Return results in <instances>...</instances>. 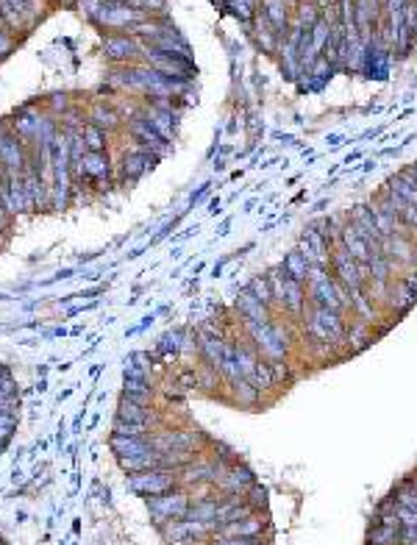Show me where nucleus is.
<instances>
[{"label": "nucleus", "mask_w": 417, "mask_h": 545, "mask_svg": "<svg viewBox=\"0 0 417 545\" xmlns=\"http://www.w3.org/2000/svg\"><path fill=\"white\" fill-rule=\"evenodd\" d=\"M368 268H370V281H378V284H389V281H392L395 265H392L384 253H373L370 262H368Z\"/></svg>", "instance_id": "c9c22d12"}, {"label": "nucleus", "mask_w": 417, "mask_h": 545, "mask_svg": "<svg viewBox=\"0 0 417 545\" xmlns=\"http://www.w3.org/2000/svg\"><path fill=\"white\" fill-rule=\"evenodd\" d=\"M153 434V431H150ZM150 434H142V437H120V434H111L109 440V448L117 459H126V456H139L145 451H153L150 445Z\"/></svg>", "instance_id": "393cba45"}, {"label": "nucleus", "mask_w": 417, "mask_h": 545, "mask_svg": "<svg viewBox=\"0 0 417 545\" xmlns=\"http://www.w3.org/2000/svg\"><path fill=\"white\" fill-rule=\"evenodd\" d=\"M176 487H181L179 484V470H167V467H150V470L128 476V490L142 496V498L164 496V493H170Z\"/></svg>", "instance_id": "39448f33"}, {"label": "nucleus", "mask_w": 417, "mask_h": 545, "mask_svg": "<svg viewBox=\"0 0 417 545\" xmlns=\"http://www.w3.org/2000/svg\"><path fill=\"white\" fill-rule=\"evenodd\" d=\"M248 289L265 304V306H270L273 312H276V298H273V287H270V278H267V272H262V275H253L250 281H248Z\"/></svg>", "instance_id": "f704fd0d"}, {"label": "nucleus", "mask_w": 417, "mask_h": 545, "mask_svg": "<svg viewBox=\"0 0 417 545\" xmlns=\"http://www.w3.org/2000/svg\"><path fill=\"white\" fill-rule=\"evenodd\" d=\"M217 512H220V498H200L189 503L186 520H200V523H214L217 526Z\"/></svg>", "instance_id": "2f4dec72"}, {"label": "nucleus", "mask_w": 417, "mask_h": 545, "mask_svg": "<svg viewBox=\"0 0 417 545\" xmlns=\"http://www.w3.org/2000/svg\"><path fill=\"white\" fill-rule=\"evenodd\" d=\"M229 387V401H234L236 407H256L262 401V393L256 390V384L250 378H234V381H226Z\"/></svg>", "instance_id": "a878e982"}, {"label": "nucleus", "mask_w": 417, "mask_h": 545, "mask_svg": "<svg viewBox=\"0 0 417 545\" xmlns=\"http://www.w3.org/2000/svg\"><path fill=\"white\" fill-rule=\"evenodd\" d=\"M147 503V515L153 520V526L164 529L167 523L173 520H184L186 512H189V503H192V496L186 487H176L164 496H153V498H145Z\"/></svg>", "instance_id": "7ed1b4c3"}, {"label": "nucleus", "mask_w": 417, "mask_h": 545, "mask_svg": "<svg viewBox=\"0 0 417 545\" xmlns=\"http://www.w3.org/2000/svg\"><path fill=\"white\" fill-rule=\"evenodd\" d=\"M61 3H64V6H70V3H75V0H61Z\"/></svg>", "instance_id": "bf43d9fd"}, {"label": "nucleus", "mask_w": 417, "mask_h": 545, "mask_svg": "<svg viewBox=\"0 0 417 545\" xmlns=\"http://www.w3.org/2000/svg\"><path fill=\"white\" fill-rule=\"evenodd\" d=\"M262 14L273 25V31L278 37H284L289 31V3L286 0H265L262 3Z\"/></svg>", "instance_id": "bb28decb"}, {"label": "nucleus", "mask_w": 417, "mask_h": 545, "mask_svg": "<svg viewBox=\"0 0 417 545\" xmlns=\"http://www.w3.org/2000/svg\"><path fill=\"white\" fill-rule=\"evenodd\" d=\"M0 398H20V390H17L14 378H11V373L0 381Z\"/></svg>", "instance_id": "de8ad7c7"}, {"label": "nucleus", "mask_w": 417, "mask_h": 545, "mask_svg": "<svg viewBox=\"0 0 417 545\" xmlns=\"http://www.w3.org/2000/svg\"><path fill=\"white\" fill-rule=\"evenodd\" d=\"M348 223L356 228V234L370 245L373 253H381V234H378V226H375L370 203H356L348 212Z\"/></svg>", "instance_id": "f8f14e48"}, {"label": "nucleus", "mask_w": 417, "mask_h": 545, "mask_svg": "<svg viewBox=\"0 0 417 545\" xmlns=\"http://www.w3.org/2000/svg\"><path fill=\"white\" fill-rule=\"evenodd\" d=\"M362 159V150H353V153H348L345 159H342V164H353V162H359Z\"/></svg>", "instance_id": "5fc2aeb1"}, {"label": "nucleus", "mask_w": 417, "mask_h": 545, "mask_svg": "<svg viewBox=\"0 0 417 545\" xmlns=\"http://www.w3.org/2000/svg\"><path fill=\"white\" fill-rule=\"evenodd\" d=\"M231 231V220H223V226H220V231H217V236H226Z\"/></svg>", "instance_id": "4d7b16f0"}, {"label": "nucleus", "mask_w": 417, "mask_h": 545, "mask_svg": "<svg viewBox=\"0 0 417 545\" xmlns=\"http://www.w3.org/2000/svg\"><path fill=\"white\" fill-rule=\"evenodd\" d=\"M234 304H236V315L242 318V323H267V320H273V309L265 306L248 287L239 289Z\"/></svg>", "instance_id": "dca6fc26"}, {"label": "nucleus", "mask_w": 417, "mask_h": 545, "mask_svg": "<svg viewBox=\"0 0 417 545\" xmlns=\"http://www.w3.org/2000/svg\"><path fill=\"white\" fill-rule=\"evenodd\" d=\"M415 301L417 295L404 284V278H392L389 281V292H387V304H384V309L389 315H406L415 306Z\"/></svg>", "instance_id": "4be33fe9"}, {"label": "nucleus", "mask_w": 417, "mask_h": 545, "mask_svg": "<svg viewBox=\"0 0 417 545\" xmlns=\"http://www.w3.org/2000/svg\"><path fill=\"white\" fill-rule=\"evenodd\" d=\"M212 545H267V540H259V537H217V540H212Z\"/></svg>", "instance_id": "49530a36"}, {"label": "nucleus", "mask_w": 417, "mask_h": 545, "mask_svg": "<svg viewBox=\"0 0 417 545\" xmlns=\"http://www.w3.org/2000/svg\"><path fill=\"white\" fill-rule=\"evenodd\" d=\"M245 501L253 506V512H262V509L267 506V487H265V484H259V481H256V484H250V487H248V493H245Z\"/></svg>", "instance_id": "c03bdc74"}, {"label": "nucleus", "mask_w": 417, "mask_h": 545, "mask_svg": "<svg viewBox=\"0 0 417 545\" xmlns=\"http://www.w3.org/2000/svg\"><path fill=\"white\" fill-rule=\"evenodd\" d=\"M223 268H226V259H220V262L212 268V275H214V278H217V275H223Z\"/></svg>", "instance_id": "6e6d98bb"}, {"label": "nucleus", "mask_w": 417, "mask_h": 545, "mask_svg": "<svg viewBox=\"0 0 417 545\" xmlns=\"http://www.w3.org/2000/svg\"><path fill=\"white\" fill-rule=\"evenodd\" d=\"M11 50H14V40L6 31H0V59H6Z\"/></svg>", "instance_id": "09e8293b"}, {"label": "nucleus", "mask_w": 417, "mask_h": 545, "mask_svg": "<svg viewBox=\"0 0 417 545\" xmlns=\"http://www.w3.org/2000/svg\"><path fill=\"white\" fill-rule=\"evenodd\" d=\"M406 3H409V0H384V11H387V14H395V11H401Z\"/></svg>", "instance_id": "3c124183"}, {"label": "nucleus", "mask_w": 417, "mask_h": 545, "mask_svg": "<svg viewBox=\"0 0 417 545\" xmlns=\"http://www.w3.org/2000/svg\"><path fill=\"white\" fill-rule=\"evenodd\" d=\"M145 20V11L131 6V3H123V0H106L100 14H97V25H106V28H131Z\"/></svg>", "instance_id": "1a4fd4ad"}, {"label": "nucleus", "mask_w": 417, "mask_h": 545, "mask_svg": "<svg viewBox=\"0 0 417 545\" xmlns=\"http://www.w3.org/2000/svg\"><path fill=\"white\" fill-rule=\"evenodd\" d=\"M195 378H198V384L203 387V390H214L217 387V381L223 378L214 367H209V364H200V367H195Z\"/></svg>", "instance_id": "37998d69"}, {"label": "nucleus", "mask_w": 417, "mask_h": 545, "mask_svg": "<svg viewBox=\"0 0 417 545\" xmlns=\"http://www.w3.org/2000/svg\"><path fill=\"white\" fill-rule=\"evenodd\" d=\"M298 251L309 259L312 268H328V270H331V253H334V248H331V239H328V223H325V217L303 231V236H301V242H298Z\"/></svg>", "instance_id": "0eeeda50"}, {"label": "nucleus", "mask_w": 417, "mask_h": 545, "mask_svg": "<svg viewBox=\"0 0 417 545\" xmlns=\"http://www.w3.org/2000/svg\"><path fill=\"white\" fill-rule=\"evenodd\" d=\"M245 331L253 342V348L259 351L262 359L273 362V359H289L295 337L289 334V323L284 320H267V323H245Z\"/></svg>", "instance_id": "f257e3e1"}, {"label": "nucleus", "mask_w": 417, "mask_h": 545, "mask_svg": "<svg viewBox=\"0 0 417 545\" xmlns=\"http://www.w3.org/2000/svg\"><path fill=\"white\" fill-rule=\"evenodd\" d=\"M6 445H8V440H0V454L6 451Z\"/></svg>", "instance_id": "13d9d810"}, {"label": "nucleus", "mask_w": 417, "mask_h": 545, "mask_svg": "<svg viewBox=\"0 0 417 545\" xmlns=\"http://www.w3.org/2000/svg\"><path fill=\"white\" fill-rule=\"evenodd\" d=\"M373 342V325H368L365 320H351L345 325V337H342V345H345V354H359L365 351Z\"/></svg>", "instance_id": "b1692460"}, {"label": "nucleus", "mask_w": 417, "mask_h": 545, "mask_svg": "<svg viewBox=\"0 0 417 545\" xmlns=\"http://www.w3.org/2000/svg\"><path fill=\"white\" fill-rule=\"evenodd\" d=\"M84 173H87V179L97 184L100 189H109V186H111L109 150H87V156H84Z\"/></svg>", "instance_id": "6ab92c4d"}, {"label": "nucleus", "mask_w": 417, "mask_h": 545, "mask_svg": "<svg viewBox=\"0 0 417 545\" xmlns=\"http://www.w3.org/2000/svg\"><path fill=\"white\" fill-rule=\"evenodd\" d=\"M145 45H150L153 50H159V53H167V56H176V59H186V61H192L189 42H186L184 37H181L173 25H167L159 37H153V40H150V42H145Z\"/></svg>", "instance_id": "a211bd4d"}, {"label": "nucleus", "mask_w": 417, "mask_h": 545, "mask_svg": "<svg viewBox=\"0 0 417 545\" xmlns=\"http://www.w3.org/2000/svg\"><path fill=\"white\" fill-rule=\"evenodd\" d=\"M153 381L150 378H126L123 381V395L134 398L139 404H150L153 401Z\"/></svg>", "instance_id": "72a5a7b5"}, {"label": "nucleus", "mask_w": 417, "mask_h": 545, "mask_svg": "<svg viewBox=\"0 0 417 545\" xmlns=\"http://www.w3.org/2000/svg\"><path fill=\"white\" fill-rule=\"evenodd\" d=\"M209 186H212V184H209V181H206V184H200V189H198V192H195V195L189 198V203H198V200H203V195L209 192Z\"/></svg>", "instance_id": "603ef678"}, {"label": "nucleus", "mask_w": 417, "mask_h": 545, "mask_svg": "<svg viewBox=\"0 0 417 545\" xmlns=\"http://www.w3.org/2000/svg\"><path fill=\"white\" fill-rule=\"evenodd\" d=\"M117 420H128V423H145V426H159V414L150 404H139L134 398L123 395L117 404Z\"/></svg>", "instance_id": "412c9836"}, {"label": "nucleus", "mask_w": 417, "mask_h": 545, "mask_svg": "<svg viewBox=\"0 0 417 545\" xmlns=\"http://www.w3.org/2000/svg\"><path fill=\"white\" fill-rule=\"evenodd\" d=\"M126 131L134 136L137 142H142L145 148H150V150H153L159 159H164V156L170 153V145H173V142H167L164 136L156 134V131H153V126H150L147 120H142V117H134V120H128V123H126Z\"/></svg>", "instance_id": "2eb2a0df"}, {"label": "nucleus", "mask_w": 417, "mask_h": 545, "mask_svg": "<svg viewBox=\"0 0 417 545\" xmlns=\"http://www.w3.org/2000/svg\"><path fill=\"white\" fill-rule=\"evenodd\" d=\"M209 437L203 431L195 429H159L150 434V445L159 454H170V451H189V454H200V445H206Z\"/></svg>", "instance_id": "20e7f679"}, {"label": "nucleus", "mask_w": 417, "mask_h": 545, "mask_svg": "<svg viewBox=\"0 0 417 545\" xmlns=\"http://www.w3.org/2000/svg\"><path fill=\"white\" fill-rule=\"evenodd\" d=\"M47 112H50V117H64L70 109H75L73 106V100H70V95H50L45 100Z\"/></svg>", "instance_id": "79ce46f5"}, {"label": "nucleus", "mask_w": 417, "mask_h": 545, "mask_svg": "<svg viewBox=\"0 0 417 545\" xmlns=\"http://www.w3.org/2000/svg\"><path fill=\"white\" fill-rule=\"evenodd\" d=\"M270 370H273L276 387H284V384L292 381V362H289V359H273V362H270Z\"/></svg>", "instance_id": "a18cd8bd"}, {"label": "nucleus", "mask_w": 417, "mask_h": 545, "mask_svg": "<svg viewBox=\"0 0 417 545\" xmlns=\"http://www.w3.org/2000/svg\"><path fill=\"white\" fill-rule=\"evenodd\" d=\"M342 248L356 259V262H362V265H368L370 262V256H373V251H370V245L356 234V228L351 226V223H345L342 226Z\"/></svg>", "instance_id": "c85d7f7f"}, {"label": "nucleus", "mask_w": 417, "mask_h": 545, "mask_svg": "<svg viewBox=\"0 0 417 545\" xmlns=\"http://www.w3.org/2000/svg\"><path fill=\"white\" fill-rule=\"evenodd\" d=\"M103 53L111 61H131V59L139 56V42L134 37H126V34H109L103 40Z\"/></svg>", "instance_id": "5701e85b"}, {"label": "nucleus", "mask_w": 417, "mask_h": 545, "mask_svg": "<svg viewBox=\"0 0 417 545\" xmlns=\"http://www.w3.org/2000/svg\"><path fill=\"white\" fill-rule=\"evenodd\" d=\"M286 3H289V6H292V3H301V0H286Z\"/></svg>", "instance_id": "052dcab7"}, {"label": "nucleus", "mask_w": 417, "mask_h": 545, "mask_svg": "<svg viewBox=\"0 0 417 545\" xmlns=\"http://www.w3.org/2000/svg\"><path fill=\"white\" fill-rule=\"evenodd\" d=\"M184 337H186V331H181V328H176V331H167V334H164V337L156 342V351H159V354H164V357H176V354H181Z\"/></svg>", "instance_id": "58836bf2"}, {"label": "nucleus", "mask_w": 417, "mask_h": 545, "mask_svg": "<svg viewBox=\"0 0 417 545\" xmlns=\"http://www.w3.org/2000/svg\"><path fill=\"white\" fill-rule=\"evenodd\" d=\"M365 545H404L401 543V526H387V523L373 520L368 534H365Z\"/></svg>", "instance_id": "7c9ffc66"}, {"label": "nucleus", "mask_w": 417, "mask_h": 545, "mask_svg": "<svg viewBox=\"0 0 417 545\" xmlns=\"http://www.w3.org/2000/svg\"><path fill=\"white\" fill-rule=\"evenodd\" d=\"M281 270L286 272L289 278H295V281L306 284V278H309V270H312V265H309V259H306V256H303L298 248H292V251H286V253H284Z\"/></svg>", "instance_id": "c756f323"}, {"label": "nucleus", "mask_w": 417, "mask_h": 545, "mask_svg": "<svg viewBox=\"0 0 417 545\" xmlns=\"http://www.w3.org/2000/svg\"><path fill=\"white\" fill-rule=\"evenodd\" d=\"M250 484H256L253 470L236 459V462L229 465V470L223 473V479L217 481V493H220V496H245Z\"/></svg>", "instance_id": "4468645a"}, {"label": "nucleus", "mask_w": 417, "mask_h": 545, "mask_svg": "<svg viewBox=\"0 0 417 545\" xmlns=\"http://www.w3.org/2000/svg\"><path fill=\"white\" fill-rule=\"evenodd\" d=\"M250 381L256 384V390H259L262 395H265V393H270V390H276L273 370H270V362H267V359H259V362H256V370H253Z\"/></svg>", "instance_id": "4c0bfd02"}, {"label": "nucleus", "mask_w": 417, "mask_h": 545, "mask_svg": "<svg viewBox=\"0 0 417 545\" xmlns=\"http://www.w3.org/2000/svg\"><path fill=\"white\" fill-rule=\"evenodd\" d=\"M28 162V145H23V139L14 131H3L0 134V164L6 173H23Z\"/></svg>", "instance_id": "ddd939ff"}, {"label": "nucleus", "mask_w": 417, "mask_h": 545, "mask_svg": "<svg viewBox=\"0 0 417 545\" xmlns=\"http://www.w3.org/2000/svg\"><path fill=\"white\" fill-rule=\"evenodd\" d=\"M84 142H87L90 150H106V148H109V134L100 131L92 123H87V126H84Z\"/></svg>", "instance_id": "a19ab883"}, {"label": "nucleus", "mask_w": 417, "mask_h": 545, "mask_svg": "<svg viewBox=\"0 0 417 545\" xmlns=\"http://www.w3.org/2000/svg\"><path fill=\"white\" fill-rule=\"evenodd\" d=\"M331 272H334V278H337L348 292L365 289V284L370 281V268L362 265V262H356L342 245L334 248V253H331Z\"/></svg>", "instance_id": "423d86ee"}, {"label": "nucleus", "mask_w": 417, "mask_h": 545, "mask_svg": "<svg viewBox=\"0 0 417 545\" xmlns=\"http://www.w3.org/2000/svg\"><path fill=\"white\" fill-rule=\"evenodd\" d=\"M153 426H145V423H128V420H117L111 423V434H120V437H142V434H150Z\"/></svg>", "instance_id": "ea45409f"}, {"label": "nucleus", "mask_w": 417, "mask_h": 545, "mask_svg": "<svg viewBox=\"0 0 417 545\" xmlns=\"http://www.w3.org/2000/svg\"><path fill=\"white\" fill-rule=\"evenodd\" d=\"M87 123L97 126V128H100V131H106V134H114V131L126 128V120L117 114V109H114L111 103H103V100H95L92 106H90V112H87Z\"/></svg>", "instance_id": "aec40b11"}, {"label": "nucleus", "mask_w": 417, "mask_h": 545, "mask_svg": "<svg viewBox=\"0 0 417 545\" xmlns=\"http://www.w3.org/2000/svg\"><path fill=\"white\" fill-rule=\"evenodd\" d=\"M179 114H181V109H159V106H153V103H147V100H145L142 109H139V117L147 120V123L153 126V131L159 136H164L167 142H173V136H176Z\"/></svg>", "instance_id": "9b49d317"}, {"label": "nucleus", "mask_w": 417, "mask_h": 545, "mask_svg": "<svg viewBox=\"0 0 417 545\" xmlns=\"http://www.w3.org/2000/svg\"><path fill=\"white\" fill-rule=\"evenodd\" d=\"M351 315L356 320H365L368 325H375L378 318H381V312H378V304L370 301V295L365 292V289H359V292H351Z\"/></svg>", "instance_id": "cd10ccee"}, {"label": "nucleus", "mask_w": 417, "mask_h": 545, "mask_svg": "<svg viewBox=\"0 0 417 545\" xmlns=\"http://www.w3.org/2000/svg\"><path fill=\"white\" fill-rule=\"evenodd\" d=\"M117 465L131 476V473H142V470H150V467H162V454L153 448V451H145V454H139V456L117 459Z\"/></svg>", "instance_id": "473e14b6"}, {"label": "nucleus", "mask_w": 417, "mask_h": 545, "mask_svg": "<svg viewBox=\"0 0 417 545\" xmlns=\"http://www.w3.org/2000/svg\"><path fill=\"white\" fill-rule=\"evenodd\" d=\"M306 298L315 306H325V309H334V312H342V315L351 312V292L334 278V272L328 268H312L309 270Z\"/></svg>", "instance_id": "f03ea898"}, {"label": "nucleus", "mask_w": 417, "mask_h": 545, "mask_svg": "<svg viewBox=\"0 0 417 545\" xmlns=\"http://www.w3.org/2000/svg\"><path fill=\"white\" fill-rule=\"evenodd\" d=\"M323 17V11H320V6L315 3V0H301L298 3V25L303 28V31H309V28H315V23Z\"/></svg>", "instance_id": "e433bc0d"}, {"label": "nucleus", "mask_w": 417, "mask_h": 545, "mask_svg": "<svg viewBox=\"0 0 417 545\" xmlns=\"http://www.w3.org/2000/svg\"><path fill=\"white\" fill-rule=\"evenodd\" d=\"M223 209H226V206H223V200H220V198H212V203H209V212H212V215H220Z\"/></svg>", "instance_id": "864d4df0"}, {"label": "nucleus", "mask_w": 417, "mask_h": 545, "mask_svg": "<svg viewBox=\"0 0 417 545\" xmlns=\"http://www.w3.org/2000/svg\"><path fill=\"white\" fill-rule=\"evenodd\" d=\"M381 253L398 268H415L417 265V245L412 242L409 234H392V236H384L381 239Z\"/></svg>", "instance_id": "9d476101"}, {"label": "nucleus", "mask_w": 417, "mask_h": 545, "mask_svg": "<svg viewBox=\"0 0 417 545\" xmlns=\"http://www.w3.org/2000/svg\"><path fill=\"white\" fill-rule=\"evenodd\" d=\"M265 532H267V517H262V512H256V515H250V517H245V520L220 526L212 540H217V537H259V540H262Z\"/></svg>", "instance_id": "f3484780"}, {"label": "nucleus", "mask_w": 417, "mask_h": 545, "mask_svg": "<svg viewBox=\"0 0 417 545\" xmlns=\"http://www.w3.org/2000/svg\"><path fill=\"white\" fill-rule=\"evenodd\" d=\"M401 278H404V284H406V287H409V289H412V292L417 295V265H415V268H409V270L404 272Z\"/></svg>", "instance_id": "8fccbe9b"}, {"label": "nucleus", "mask_w": 417, "mask_h": 545, "mask_svg": "<svg viewBox=\"0 0 417 545\" xmlns=\"http://www.w3.org/2000/svg\"><path fill=\"white\" fill-rule=\"evenodd\" d=\"M23 189H25L28 212H47V209H50V186H47V184L42 181V176H40L34 148H28V162H25V167H23Z\"/></svg>", "instance_id": "6e6552de"}]
</instances>
